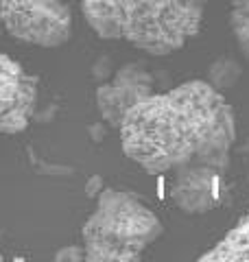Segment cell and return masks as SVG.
Here are the masks:
<instances>
[{
	"label": "cell",
	"instance_id": "cell-1",
	"mask_svg": "<svg viewBox=\"0 0 249 262\" xmlns=\"http://www.w3.org/2000/svg\"><path fill=\"white\" fill-rule=\"evenodd\" d=\"M118 129L125 155L151 175L190 168L225 173L236 140L232 105L199 79L142 96L127 110Z\"/></svg>",
	"mask_w": 249,
	"mask_h": 262
},
{
	"label": "cell",
	"instance_id": "cell-2",
	"mask_svg": "<svg viewBox=\"0 0 249 262\" xmlns=\"http://www.w3.org/2000/svg\"><path fill=\"white\" fill-rule=\"evenodd\" d=\"M81 11L96 35L160 57L199 33L203 0H83Z\"/></svg>",
	"mask_w": 249,
	"mask_h": 262
},
{
	"label": "cell",
	"instance_id": "cell-3",
	"mask_svg": "<svg viewBox=\"0 0 249 262\" xmlns=\"http://www.w3.org/2000/svg\"><path fill=\"white\" fill-rule=\"evenodd\" d=\"M162 232L160 219L142 201L107 188L81 229L83 253L90 262H138Z\"/></svg>",
	"mask_w": 249,
	"mask_h": 262
},
{
	"label": "cell",
	"instance_id": "cell-4",
	"mask_svg": "<svg viewBox=\"0 0 249 262\" xmlns=\"http://www.w3.org/2000/svg\"><path fill=\"white\" fill-rule=\"evenodd\" d=\"M0 29L22 44L55 48L72 35L66 0H0Z\"/></svg>",
	"mask_w": 249,
	"mask_h": 262
},
{
	"label": "cell",
	"instance_id": "cell-5",
	"mask_svg": "<svg viewBox=\"0 0 249 262\" xmlns=\"http://www.w3.org/2000/svg\"><path fill=\"white\" fill-rule=\"evenodd\" d=\"M37 103V79L0 53V136L27 129Z\"/></svg>",
	"mask_w": 249,
	"mask_h": 262
},
{
	"label": "cell",
	"instance_id": "cell-6",
	"mask_svg": "<svg viewBox=\"0 0 249 262\" xmlns=\"http://www.w3.org/2000/svg\"><path fill=\"white\" fill-rule=\"evenodd\" d=\"M153 92V77L142 63H125L114 81L96 88V107L107 125L118 129L127 110L142 96Z\"/></svg>",
	"mask_w": 249,
	"mask_h": 262
},
{
	"label": "cell",
	"instance_id": "cell-7",
	"mask_svg": "<svg viewBox=\"0 0 249 262\" xmlns=\"http://www.w3.org/2000/svg\"><path fill=\"white\" fill-rule=\"evenodd\" d=\"M223 173L214 168H190L173 177L171 199L186 214H203L221 203Z\"/></svg>",
	"mask_w": 249,
	"mask_h": 262
},
{
	"label": "cell",
	"instance_id": "cell-8",
	"mask_svg": "<svg viewBox=\"0 0 249 262\" xmlns=\"http://www.w3.org/2000/svg\"><path fill=\"white\" fill-rule=\"evenodd\" d=\"M203 262H249V212L201 256Z\"/></svg>",
	"mask_w": 249,
	"mask_h": 262
},
{
	"label": "cell",
	"instance_id": "cell-9",
	"mask_svg": "<svg viewBox=\"0 0 249 262\" xmlns=\"http://www.w3.org/2000/svg\"><path fill=\"white\" fill-rule=\"evenodd\" d=\"M230 27L236 37V44L249 59V0H234L230 11Z\"/></svg>",
	"mask_w": 249,
	"mask_h": 262
},
{
	"label": "cell",
	"instance_id": "cell-10",
	"mask_svg": "<svg viewBox=\"0 0 249 262\" xmlns=\"http://www.w3.org/2000/svg\"><path fill=\"white\" fill-rule=\"evenodd\" d=\"M238 77H240V66L234 59H230V57H221L208 70V79H210L208 83L214 85L219 92L225 88H232L238 81Z\"/></svg>",
	"mask_w": 249,
	"mask_h": 262
},
{
	"label": "cell",
	"instance_id": "cell-11",
	"mask_svg": "<svg viewBox=\"0 0 249 262\" xmlns=\"http://www.w3.org/2000/svg\"><path fill=\"white\" fill-rule=\"evenodd\" d=\"M57 260H86V253H83V247H66L57 251Z\"/></svg>",
	"mask_w": 249,
	"mask_h": 262
},
{
	"label": "cell",
	"instance_id": "cell-12",
	"mask_svg": "<svg viewBox=\"0 0 249 262\" xmlns=\"http://www.w3.org/2000/svg\"><path fill=\"white\" fill-rule=\"evenodd\" d=\"M0 260H3V253H0Z\"/></svg>",
	"mask_w": 249,
	"mask_h": 262
},
{
	"label": "cell",
	"instance_id": "cell-13",
	"mask_svg": "<svg viewBox=\"0 0 249 262\" xmlns=\"http://www.w3.org/2000/svg\"><path fill=\"white\" fill-rule=\"evenodd\" d=\"M203 3H205V0H203Z\"/></svg>",
	"mask_w": 249,
	"mask_h": 262
}]
</instances>
